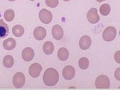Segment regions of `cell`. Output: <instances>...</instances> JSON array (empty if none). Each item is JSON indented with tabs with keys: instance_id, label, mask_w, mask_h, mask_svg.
<instances>
[{
	"instance_id": "1",
	"label": "cell",
	"mask_w": 120,
	"mask_h": 90,
	"mask_svg": "<svg viewBox=\"0 0 120 90\" xmlns=\"http://www.w3.org/2000/svg\"><path fill=\"white\" fill-rule=\"evenodd\" d=\"M59 75L58 71L55 68H50L45 71L43 76V80L44 84H46L48 86H52L57 84L59 81Z\"/></svg>"
},
{
	"instance_id": "2",
	"label": "cell",
	"mask_w": 120,
	"mask_h": 90,
	"mask_svg": "<svg viewBox=\"0 0 120 90\" xmlns=\"http://www.w3.org/2000/svg\"><path fill=\"white\" fill-rule=\"evenodd\" d=\"M95 86L98 89H108L110 87V80L105 75H99L96 78Z\"/></svg>"
},
{
	"instance_id": "3",
	"label": "cell",
	"mask_w": 120,
	"mask_h": 90,
	"mask_svg": "<svg viewBox=\"0 0 120 90\" xmlns=\"http://www.w3.org/2000/svg\"><path fill=\"white\" fill-rule=\"evenodd\" d=\"M103 39L106 41H112L116 36V29L112 26H108L104 30L102 34Z\"/></svg>"
},
{
	"instance_id": "4",
	"label": "cell",
	"mask_w": 120,
	"mask_h": 90,
	"mask_svg": "<svg viewBox=\"0 0 120 90\" xmlns=\"http://www.w3.org/2000/svg\"><path fill=\"white\" fill-rule=\"evenodd\" d=\"M26 77L24 74L20 72H17L14 75L13 84L16 88H21L25 84Z\"/></svg>"
},
{
	"instance_id": "5",
	"label": "cell",
	"mask_w": 120,
	"mask_h": 90,
	"mask_svg": "<svg viewBox=\"0 0 120 90\" xmlns=\"http://www.w3.org/2000/svg\"><path fill=\"white\" fill-rule=\"evenodd\" d=\"M39 18L40 20L44 24H48L52 21V15L50 11L47 9H42L39 12Z\"/></svg>"
},
{
	"instance_id": "6",
	"label": "cell",
	"mask_w": 120,
	"mask_h": 90,
	"mask_svg": "<svg viewBox=\"0 0 120 90\" xmlns=\"http://www.w3.org/2000/svg\"><path fill=\"white\" fill-rule=\"evenodd\" d=\"M87 19L90 23H92V24L97 23V22L99 21L100 17H99L98 14V11H97L96 8H91L88 11Z\"/></svg>"
},
{
	"instance_id": "7",
	"label": "cell",
	"mask_w": 120,
	"mask_h": 90,
	"mask_svg": "<svg viewBox=\"0 0 120 90\" xmlns=\"http://www.w3.org/2000/svg\"><path fill=\"white\" fill-rule=\"evenodd\" d=\"M42 71V66L39 63H33L29 68V74L32 77H38Z\"/></svg>"
},
{
	"instance_id": "8",
	"label": "cell",
	"mask_w": 120,
	"mask_h": 90,
	"mask_svg": "<svg viewBox=\"0 0 120 90\" xmlns=\"http://www.w3.org/2000/svg\"><path fill=\"white\" fill-rule=\"evenodd\" d=\"M62 75L63 77L67 80H71L75 75V69L73 66L67 65L62 70Z\"/></svg>"
},
{
	"instance_id": "9",
	"label": "cell",
	"mask_w": 120,
	"mask_h": 90,
	"mask_svg": "<svg viewBox=\"0 0 120 90\" xmlns=\"http://www.w3.org/2000/svg\"><path fill=\"white\" fill-rule=\"evenodd\" d=\"M35 56V52L31 47H26L22 52V58L26 62L32 61Z\"/></svg>"
},
{
	"instance_id": "10",
	"label": "cell",
	"mask_w": 120,
	"mask_h": 90,
	"mask_svg": "<svg viewBox=\"0 0 120 90\" xmlns=\"http://www.w3.org/2000/svg\"><path fill=\"white\" fill-rule=\"evenodd\" d=\"M91 44H92L91 38H90L89 36H87V35H84V36L81 37V38L80 39V41H79L80 47L83 50H88V49L90 47V46H91Z\"/></svg>"
},
{
	"instance_id": "11",
	"label": "cell",
	"mask_w": 120,
	"mask_h": 90,
	"mask_svg": "<svg viewBox=\"0 0 120 90\" xmlns=\"http://www.w3.org/2000/svg\"><path fill=\"white\" fill-rule=\"evenodd\" d=\"M63 29L61 26L55 25L52 29V37L56 40H61L63 37Z\"/></svg>"
},
{
	"instance_id": "12",
	"label": "cell",
	"mask_w": 120,
	"mask_h": 90,
	"mask_svg": "<svg viewBox=\"0 0 120 90\" xmlns=\"http://www.w3.org/2000/svg\"><path fill=\"white\" fill-rule=\"evenodd\" d=\"M34 37L36 40L38 41H41L43 40L45 37H46L47 35V32L46 29H45L44 27H41V26H38L34 30Z\"/></svg>"
},
{
	"instance_id": "13",
	"label": "cell",
	"mask_w": 120,
	"mask_h": 90,
	"mask_svg": "<svg viewBox=\"0 0 120 90\" xmlns=\"http://www.w3.org/2000/svg\"><path fill=\"white\" fill-rule=\"evenodd\" d=\"M16 47V41L14 38H7L5 41L3 42V47L7 50H12L13 49Z\"/></svg>"
},
{
	"instance_id": "14",
	"label": "cell",
	"mask_w": 120,
	"mask_h": 90,
	"mask_svg": "<svg viewBox=\"0 0 120 90\" xmlns=\"http://www.w3.org/2000/svg\"><path fill=\"white\" fill-rule=\"evenodd\" d=\"M8 26L3 21V20H0V38H3L8 35Z\"/></svg>"
},
{
	"instance_id": "15",
	"label": "cell",
	"mask_w": 120,
	"mask_h": 90,
	"mask_svg": "<svg viewBox=\"0 0 120 90\" xmlns=\"http://www.w3.org/2000/svg\"><path fill=\"white\" fill-rule=\"evenodd\" d=\"M57 55L59 60H61V61H65L69 56V52L65 47H62L58 50Z\"/></svg>"
},
{
	"instance_id": "16",
	"label": "cell",
	"mask_w": 120,
	"mask_h": 90,
	"mask_svg": "<svg viewBox=\"0 0 120 90\" xmlns=\"http://www.w3.org/2000/svg\"><path fill=\"white\" fill-rule=\"evenodd\" d=\"M43 51L44 53L50 55L54 51V45L50 41H46L43 45Z\"/></svg>"
},
{
	"instance_id": "17",
	"label": "cell",
	"mask_w": 120,
	"mask_h": 90,
	"mask_svg": "<svg viewBox=\"0 0 120 90\" xmlns=\"http://www.w3.org/2000/svg\"><path fill=\"white\" fill-rule=\"evenodd\" d=\"M14 58L10 55L5 56L3 59V65L7 68H10L12 67L14 65Z\"/></svg>"
},
{
	"instance_id": "18",
	"label": "cell",
	"mask_w": 120,
	"mask_h": 90,
	"mask_svg": "<svg viewBox=\"0 0 120 90\" xmlns=\"http://www.w3.org/2000/svg\"><path fill=\"white\" fill-rule=\"evenodd\" d=\"M12 32L16 37H21L24 34V28L20 25H16L13 27Z\"/></svg>"
},
{
	"instance_id": "19",
	"label": "cell",
	"mask_w": 120,
	"mask_h": 90,
	"mask_svg": "<svg viewBox=\"0 0 120 90\" xmlns=\"http://www.w3.org/2000/svg\"><path fill=\"white\" fill-rule=\"evenodd\" d=\"M79 67L81 69H86L88 68V67L89 65V61L87 58L86 57H82L79 60Z\"/></svg>"
},
{
	"instance_id": "20",
	"label": "cell",
	"mask_w": 120,
	"mask_h": 90,
	"mask_svg": "<svg viewBox=\"0 0 120 90\" xmlns=\"http://www.w3.org/2000/svg\"><path fill=\"white\" fill-rule=\"evenodd\" d=\"M14 11L12 9H8L4 14V17L5 19L8 22H11L14 20Z\"/></svg>"
},
{
	"instance_id": "21",
	"label": "cell",
	"mask_w": 120,
	"mask_h": 90,
	"mask_svg": "<svg viewBox=\"0 0 120 90\" xmlns=\"http://www.w3.org/2000/svg\"><path fill=\"white\" fill-rule=\"evenodd\" d=\"M100 12L104 16H107L110 12V6L108 4H104L100 7Z\"/></svg>"
},
{
	"instance_id": "22",
	"label": "cell",
	"mask_w": 120,
	"mask_h": 90,
	"mask_svg": "<svg viewBox=\"0 0 120 90\" xmlns=\"http://www.w3.org/2000/svg\"><path fill=\"white\" fill-rule=\"evenodd\" d=\"M45 3L49 7L54 8L59 4V0H45Z\"/></svg>"
},
{
	"instance_id": "23",
	"label": "cell",
	"mask_w": 120,
	"mask_h": 90,
	"mask_svg": "<svg viewBox=\"0 0 120 90\" xmlns=\"http://www.w3.org/2000/svg\"><path fill=\"white\" fill-rule=\"evenodd\" d=\"M115 77L116 78V80H120V68H119L116 69V72H115Z\"/></svg>"
},
{
	"instance_id": "24",
	"label": "cell",
	"mask_w": 120,
	"mask_h": 90,
	"mask_svg": "<svg viewBox=\"0 0 120 90\" xmlns=\"http://www.w3.org/2000/svg\"><path fill=\"white\" fill-rule=\"evenodd\" d=\"M119 51H116V54H115V56H114V58H115V60L116 61V62H118V63H120V58H119Z\"/></svg>"
},
{
	"instance_id": "25",
	"label": "cell",
	"mask_w": 120,
	"mask_h": 90,
	"mask_svg": "<svg viewBox=\"0 0 120 90\" xmlns=\"http://www.w3.org/2000/svg\"><path fill=\"white\" fill-rule=\"evenodd\" d=\"M98 2H103V1H105V0H97Z\"/></svg>"
},
{
	"instance_id": "26",
	"label": "cell",
	"mask_w": 120,
	"mask_h": 90,
	"mask_svg": "<svg viewBox=\"0 0 120 90\" xmlns=\"http://www.w3.org/2000/svg\"><path fill=\"white\" fill-rule=\"evenodd\" d=\"M65 2H68V1H70V0H64Z\"/></svg>"
},
{
	"instance_id": "27",
	"label": "cell",
	"mask_w": 120,
	"mask_h": 90,
	"mask_svg": "<svg viewBox=\"0 0 120 90\" xmlns=\"http://www.w3.org/2000/svg\"><path fill=\"white\" fill-rule=\"evenodd\" d=\"M8 1H15V0H8Z\"/></svg>"
},
{
	"instance_id": "28",
	"label": "cell",
	"mask_w": 120,
	"mask_h": 90,
	"mask_svg": "<svg viewBox=\"0 0 120 90\" xmlns=\"http://www.w3.org/2000/svg\"><path fill=\"white\" fill-rule=\"evenodd\" d=\"M30 1H35V0H30Z\"/></svg>"
}]
</instances>
